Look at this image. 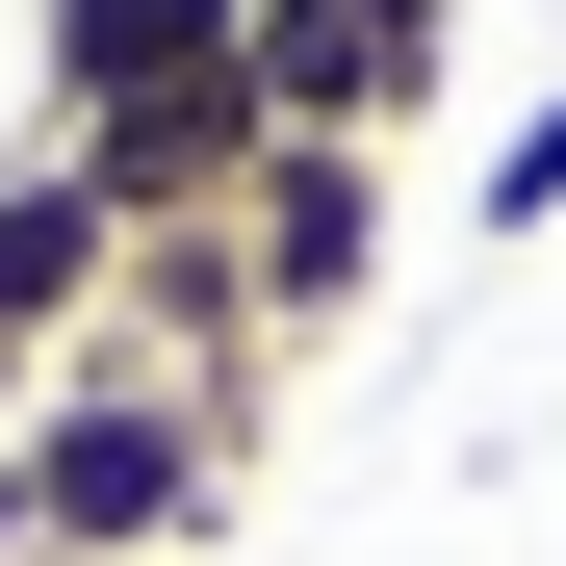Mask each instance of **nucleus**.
<instances>
[{
  "instance_id": "39448f33",
  "label": "nucleus",
  "mask_w": 566,
  "mask_h": 566,
  "mask_svg": "<svg viewBox=\"0 0 566 566\" xmlns=\"http://www.w3.org/2000/svg\"><path fill=\"white\" fill-rule=\"evenodd\" d=\"M104 283H129L104 180H77V155L27 129V155H0V360H77V335H104Z\"/></svg>"
},
{
  "instance_id": "f257e3e1",
  "label": "nucleus",
  "mask_w": 566,
  "mask_h": 566,
  "mask_svg": "<svg viewBox=\"0 0 566 566\" xmlns=\"http://www.w3.org/2000/svg\"><path fill=\"white\" fill-rule=\"evenodd\" d=\"M232 490H258V360L180 387V360H104V335H77L27 387V438H0V566H207Z\"/></svg>"
},
{
  "instance_id": "0eeeda50",
  "label": "nucleus",
  "mask_w": 566,
  "mask_h": 566,
  "mask_svg": "<svg viewBox=\"0 0 566 566\" xmlns=\"http://www.w3.org/2000/svg\"><path fill=\"white\" fill-rule=\"evenodd\" d=\"M541 232H566V104H515L463 155V258H541Z\"/></svg>"
},
{
  "instance_id": "423d86ee",
  "label": "nucleus",
  "mask_w": 566,
  "mask_h": 566,
  "mask_svg": "<svg viewBox=\"0 0 566 566\" xmlns=\"http://www.w3.org/2000/svg\"><path fill=\"white\" fill-rule=\"evenodd\" d=\"M207 52H258V0H27V129H104Z\"/></svg>"
},
{
  "instance_id": "7ed1b4c3",
  "label": "nucleus",
  "mask_w": 566,
  "mask_h": 566,
  "mask_svg": "<svg viewBox=\"0 0 566 566\" xmlns=\"http://www.w3.org/2000/svg\"><path fill=\"white\" fill-rule=\"evenodd\" d=\"M438 77H463V0H258V104L283 129H438Z\"/></svg>"
},
{
  "instance_id": "20e7f679",
  "label": "nucleus",
  "mask_w": 566,
  "mask_h": 566,
  "mask_svg": "<svg viewBox=\"0 0 566 566\" xmlns=\"http://www.w3.org/2000/svg\"><path fill=\"white\" fill-rule=\"evenodd\" d=\"M77 180H104V232H207L232 180L283 155V104H258V52H207V77H155V104H104V129H52Z\"/></svg>"
},
{
  "instance_id": "f03ea898",
  "label": "nucleus",
  "mask_w": 566,
  "mask_h": 566,
  "mask_svg": "<svg viewBox=\"0 0 566 566\" xmlns=\"http://www.w3.org/2000/svg\"><path fill=\"white\" fill-rule=\"evenodd\" d=\"M232 258H258V335H360L387 310V129H283L258 180H232Z\"/></svg>"
}]
</instances>
